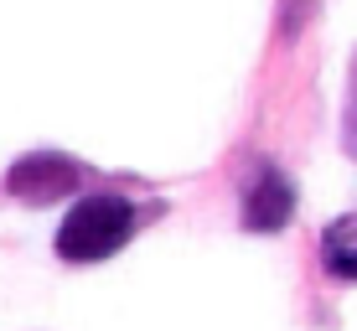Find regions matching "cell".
Returning <instances> with one entry per match:
<instances>
[{"label":"cell","instance_id":"1","mask_svg":"<svg viewBox=\"0 0 357 331\" xmlns=\"http://www.w3.org/2000/svg\"><path fill=\"white\" fill-rule=\"evenodd\" d=\"M145 207L119 187H89L68 202L63 223L52 233V254L63 264H104L119 249H130V238L145 223Z\"/></svg>","mask_w":357,"mask_h":331},{"label":"cell","instance_id":"2","mask_svg":"<svg viewBox=\"0 0 357 331\" xmlns=\"http://www.w3.org/2000/svg\"><path fill=\"white\" fill-rule=\"evenodd\" d=\"M301 192L275 161H254L238 176V223L249 233H285L295 223Z\"/></svg>","mask_w":357,"mask_h":331},{"label":"cell","instance_id":"3","mask_svg":"<svg viewBox=\"0 0 357 331\" xmlns=\"http://www.w3.org/2000/svg\"><path fill=\"white\" fill-rule=\"evenodd\" d=\"M83 181H89V166L73 161V155H57V151L21 155L6 171V192L21 197L26 207H52V202L73 197V192H83Z\"/></svg>","mask_w":357,"mask_h":331},{"label":"cell","instance_id":"4","mask_svg":"<svg viewBox=\"0 0 357 331\" xmlns=\"http://www.w3.org/2000/svg\"><path fill=\"white\" fill-rule=\"evenodd\" d=\"M316 264H321V275L331 285H357V213H342L321 228Z\"/></svg>","mask_w":357,"mask_h":331},{"label":"cell","instance_id":"5","mask_svg":"<svg viewBox=\"0 0 357 331\" xmlns=\"http://www.w3.org/2000/svg\"><path fill=\"white\" fill-rule=\"evenodd\" d=\"M342 151L357 161V63L347 72V99H342Z\"/></svg>","mask_w":357,"mask_h":331}]
</instances>
